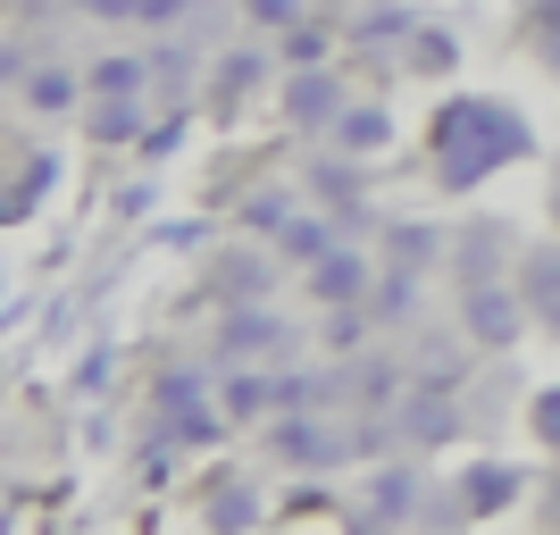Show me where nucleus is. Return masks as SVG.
Masks as SVG:
<instances>
[{"label":"nucleus","instance_id":"1","mask_svg":"<svg viewBox=\"0 0 560 535\" xmlns=\"http://www.w3.org/2000/svg\"><path fill=\"white\" fill-rule=\"evenodd\" d=\"M544 142H536V117L518 109L502 93H444L435 117H427V176L444 201H468V193H486L493 176H511L527 167Z\"/></svg>","mask_w":560,"mask_h":535},{"label":"nucleus","instance_id":"2","mask_svg":"<svg viewBox=\"0 0 560 535\" xmlns=\"http://www.w3.org/2000/svg\"><path fill=\"white\" fill-rule=\"evenodd\" d=\"M293 351H302V326L284 318L277 302L218 310V360H226V369H284Z\"/></svg>","mask_w":560,"mask_h":535},{"label":"nucleus","instance_id":"3","mask_svg":"<svg viewBox=\"0 0 560 535\" xmlns=\"http://www.w3.org/2000/svg\"><path fill=\"white\" fill-rule=\"evenodd\" d=\"M351 101H360V93L343 84L335 59H327V68H284L277 75V126H284V135H302V142H327L335 117H343Z\"/></svg>","mask_w":560,"mask_h":535},{"label":"nucleus","instance_id":"4","mask_svg":"<svg viewBox=\"0 0 560 535\" xmlns=\"http://www.w3.org/2000/svg\"><path fill=\"white\" fill-rule=\"evenodd\" d=\"M460 293V335H468V351H486V360H502V351H518L527 344V302H518V284L511 277H486V284H452Z\"/></svg>","mask_w":560,"mask_h":535},{"label":"nucleus","instance_id":"5","mask_svg":"<svg viewBox=\"0 0 560 535\" xmlns=\"http://www.w3.org/2000/svg\"><path fill=\"white\" fill-rule=\"evenodd\" d=\"M284 277V259L268 252V243H252V234H234L226 252L201 259V302L210 310H243V302H268Z\"/></svg>","mask_w":560,"mask_h":535},{"label":"nucleus","instance_id":"6","mask_svg":"<svg viewBox=\"0 0 560 535\" xmlns=\"http://www.w3.org/2000/svg\"><path fill=\"white\" fill-rule=\"evenodd\" d=\"M284 75V59H277V43H259V34H243L234 50H218V68H210V93H201V109L210 117H234L252 93H268Z\"/></svg>","mask_w":560,"mask_h":535},{"label":"nucleus","instance_id":"7","mask_svg":"<svg viewBox=\"0 0 560 535\" xmlns=\"http://www.w3.org/2000/svg\"><path fill=\"white\" fill-rule=\"evenodd\" d=\"M427 25L419 0H351L343 9V50L351 59H401V43Z\"/></svg>","mask_w":560,"mask_h":535},{"label":"nucleus","instance_id":"8","mask_svg":"<svg viewBox=\"0 0 560 535\" xmlns=\"http://www.w3.org/2000/svg\"><path fill=\"white\" fill-rule=\"evenodd\" d=\"M518 252H527V234H518L511 218H477V226L452 234L444 268H452V284H486V277H511Z\"/></svg>","mask_w":560,"mask_h":535},{"label":"nucleus","instance_id":"9","mask_svg":"<svg viewBox=\"0 0 560 535\" xmlns=\"http://www.w3.org/2000/svg\"><path fill=\"white\" fill-rule=\"evenodd\" d=\"M302 293H310L318 310H360V302L376 293V259H369V243H351V234H343V243H335L318 268H302Z\"/></svg>","mask_w":560,"mask_h":535},{"label":"nucleus","instance_id":"10","mask_svg":"<svg viewBox=\"0 0 560 535\" xmlns=\"http://www.w3.org/2000/svg\"><path fill=\"white\" fill-rule=\"evenodd\" d=\"M360 511H369V527H410V519L427 511V468L419 461H376L369 486H360Z\"/></svg>","mask_w":560,"mask_h":535},{"label":"nucleus","instance_id":"11","mask_svg":"<svg viewBox=\"0 0 560 535\" xmlns=\"http://www.w3.org/2000/svg\"><path fill=\"white\" fill-rule=\"evenodd\" d=\"M511 284H518V302H527V318H536V335L560 344V234H527Z\"/></svg>","mask_w":560,"mask_h":535},{"label":"nucleus","instance_id":"12","mask_svg":"<svg viewBox=\"0 0 560 535\" xmlns=\"http://www.w3.org/2000/svg\"><path fill=\"white\" fill-rule=\"evenodd\" d=\"M452 502H460V519L477 527V519H502L527 502V468L518 461H468L460 477H452Z\"/></svg>","mask_w":560,"mask_h":535},{"label":"nucleus","instance_id":"13","mask_svg":"<svg viewBox=\"0 0 560 535\" xmlns=\"http://www.w3.org/2000/svg\"><path fill=\"white\" fill-rule=\"evenodd\" d=\"M201 527L210 535H252L259 527V477H243V468L201 477Z\"/></svg>","mask_w":560,"mask_h":535},{"label":"nucleus","instance_id":"14","mask_svg":"<svg viewBox=\"0 0 560 535\" xmlns=\"http://www.w3.org/2000/svg\"><path fill=\"white\" fill-rule=\"evenodd\" d=\"M394 410H401L394 435H401V443H419V452H435V443L460 435V402H452L444 385H419V394H401Z\"/></svg>","mask_w":560,"mask_h":535},{"label":"nucleus","instance_id":"15","mask_svg":"<svg viewBox=\"0 0 560 535\" xmlns=\"http://www.w3.org/2000/svg\"><path fill=\"white\" fill-rule=\"evenodd\" d=\"M452 252V234L435 218H385V259L376 268H401V277H435V259Z\"/></svg>","mask_w":560,"mask_h":535},{"label":"nucleus","instance_id":"16","mask_svg":"<svg viewBox=\"0 0 560 535\" xmlns=\"http://www.w3.org/2000/svg\"><path fill=\"white\" fill-rule=\"evenodd\" d=\"M335 243H343V226H335V210H318V201H302V210L284 218V234H277V243H268V252H277L284 268L302 277V268H318V259H327Z\"/></svg>","mask_w":560,"mask_h":535},{"label":"nucleus","instance_id":"17","mask_svg":"<svg viewBox=\"0 0 560 535\" xmlns=\"http://www.w3.org/2000/svg\"><path fill=\"white\" fill-rule=\"evenodd\" d=\"M302 193L318 201V210H343V201H369V160H351V151H335V142H318V160H310Z\"/></svg>","mask_w":560,"mask_h":535},{"label":"nucleus","instance_id":"18","mask_svg":"<svg viewBox=\"0 0 560 535\" xmlns=\"http://www.w3.org/2000/svg\"><path fill=\"white\" fill-rule=\"evenodd\" d=\"M335 151H351V160H385V151H394L401 142V126H394V109H385V101H351L343 117H335Z\"/></svg>","mask_w":560,"mask_h":535},{"label":"nucleus","instance_id":"19","mask_svg":"<svg viewBox=\"0 0 560 535\" xmlns=\"http://www.w3.org/2000/svg\"><path fill=\"white\" fill-rule=\"evenodd\" d=\"M401 75H419V84H444V75H460V25H444V18H427L410 43H401V59H394Z\"/></svg>","mask_w":560,"mask_h":535},{"label":"nucleus","instance_id":"20","mask_svg":"<svg viewBox=\"0 0 560 535\" xmlns=\"http://www.w3.org/2000/svg\"><path fill=\"white\" fill-rule=\"evenodd\" d=\"M151 135V93L135 101H84V142H101V151H126V142Z\"/></svg>","mask_w":560,"mask_h":535},{"label":"nucleus","instance_id":"21","mask_svg":"<svg viewBox=\"0 0 560 535\" xmlns=\"http://www.w3.org/2000/svg\"><path fill=\"white\" fill-rule=\"evenodd\" d=\"M18 93H25V109H34V117H84L93 84H84V68H50V59H43V68L25 75Z\"/></svg>","mask_w":560,"mask_h":535},{"label":"nucleus","instance_id":"22","mask_svg":"<svg viewBox=\"0 0 560 535\" xmlns=\"http://www.w3.org/2000/svg\"><path fill=\"white\" fill-rule=\"evenodd\" d=\"M335 34H343V9H310L302 25H284V34H277V59H284V68H327Z\"/></svg>","mask_w":560,"mask_h":535},{"label":"nucleus","instance_id":"23","mask_svg":"<svg viewBox=\"0 0 560 535\" xmlns=\"http://www.w3.org/2000/svg\"><path fill=\"white\" fill-rule=\"evenodd\" d=\"M293 210H302V193H293V185H252V193H243V210H234V234H252V243H277Z\"/></svg>","mask_w":560,"mask_h":535},{"label":"nucleus","instance_id":"24","mask_svg":"<svg viewBox=\"0 0 560 535\" xmlns=\"http://www.w3.org/2000/svg\"><path fill=\"white\" fill-rule=\"evenodd\" d=\"M218 410H226L234 427L277 419V385H268V369H226V376H218Z\"/></svg>","mask_w":560,"mask_h":535},{"label":"nucleus","instance_id":"25","mask_svg":"<svg viewBox=\"0 0 560 535\" xmlns=\"http://www.w3.org/2000/svg\"><path fill=\"white\" fill-rule=\"evenodd\" d=\"M226 410H218V385L201 402H185V410H167V443H176V452H210V443H226Z\"/></svg>","mask_w":560,"mask_h":535},{"label":"nucleus","instance_id":"26","mask_svg":"<svg viewBox=\"0 0 560 535\" xmlns=\"http://www.w3.org/2000/svg\"><path fill=\"white\" fill-rule=\"evenodd\" d=\"M518 50L536 59V75L560 84V0H527L518 9Z\"/></svg>","mask_w":560,"mask_h":535},{"label":"nucleus","instance_id":"27","mask_svg":"<svg viewBox=\"0 0 560 535\" xmlns=\"http://www.w3.org/2000/svg\"><path fill=\"white\" fill-rule=\"evenodd\" d=\"M84 84H93V101H135V93H151V59L142 50H109V59L84 68Z\"/></svg>","mask_w":560,"mask_h":535},{"label":"nucleus","instance_id":"28","mask_svg":"<svg viewBox=\"0 0 560 535\" xmlns=\"http://www.w3.org/2000/svg\"><path fill=\"white\" fill-rule=\"evenodd\" d=\"M310 9H327V0H234V18H243V34H259V43H277L284 25H302Z\"/></svg>","mask_w":560,"mask_h":535},{"label":"nucleus","instance_id":"29","mask_svg":"<svg viewBox=\"0 0 560 535\" xmlns=\"http://www.w3.org/2000/svg\"><path fill=\"white\" fill-rule=\"evenodd\" d=\"M518 427H527L536 452H552V461H560V385H536V394L518 402Z\"/></svg>","mask_w":560,"mask_h":535},{"label":"nucleus","instance_id":"30","mask_svg":"<svg viewBox=\"0 0 560 535\" xmlns=\"http://www.w3.org/2000/svg\"><path fill=\"white\" fill-rule=\"evenodd\" d=\"M419 310V277H401V268H376V293H369V318L376 326H401Z\"/></svg>","mask_w":560,"mask_h":535},{"label":"nucleus","instance_id":"31","mask_svg":"<svg viewBox=\"0 0 560 535\" xmlns=\"http://www.w3.org/2000/svg\"><path fill=\"white\" fill-rule=\"evenodd\" d=\"M369 302H360V310H327V318H318V344H327L335 351V360H351V351H360V344H369Z\"/></svg>","mask_w":560,"mask_h":535},{"label":"nucleus","instance_id":"32","mask_svg":"<svg viewBox=\"0 0 560 535\" xmlns=\"http://www.w3.org/2000/svg\"><path fill=\"white\" fill-rule=\"evenodd\" d=\"M201 394H210V376H201V369H160V376H151V410H160V419H167V410H185V402H201Z\"/></svg>","mask_w":560,"mask_h":535},{"label":"nucleus","instance_id":"33","mask_svg":"<svg viewBox=\"0 0 560 535\" xmlns=\"http://www.w3.org/2000/svg\"><path fill=\"white\" fill-rule=\"evenodd\" d=\"M50 176H59V160H50V151H34V160H25V176H18V193H9V210L34 218V201L50 193Z\"/></svg>","mask_w":560,"mask_h":535},{"label":"nucleus","instance_id":"34","mask_svg":"<svg viewBox=\"0 0 560 535\" xmlns=\"http://www.w3.org/2000/svg\"><path fill=\"white\" fill-rule=\"evenodd\" d=\"M185 126H192L185 109H176V117H151V135H142L135 151H142V160H176V142H185Z\"/></svg>","mask_w":560,"mask_h":535},{"label":"nucleus","instance_id":"35","mask_svg":"<svg viewBox=\"0 0 560 535\" xmlns=\"http://www.w3.org/2000/svg\"><path fill=\"white\" fill-rule=\"evenodd\" d=\"M84 18H101V25H142V0H75Z\"/></svg>","mask_w":560,"mask_h":535},{"label":"nucleus","instance_id":"36","mask_svg":"<svg viewBox=\"0 0 560 535\" xmlns=\"http://www.w3.org/2000/svg\"><path fill=\"white\" fill-rule=\"evenodd\" d=\"M201 0H142V25H176V18H192Z\"/></svg>","mask_w":560,"mask_h":535},{"label":"nucleus","instance_id":"37","mask_svg":"<svg viewBox=\"0 0 560 535\" xmlns=\"http://www.w3.org/2000/svg\"><path fill=\"white\" fill-rule=\"evenodd\" d=\"M544 226H552V234H560V160H552V167H544Z\"/></svg>","mask_w":560,"mask_h":535},{"label":"nucleus","instance_id":"38","mask_svg":"<svg viewBox=\"0 0 560 535\" xmlns=\"http://www.w3.org/2000/svg\"><path fill=\"white\" fill-rule=\"evenodd\" d=\"M0 226H18V210H9V193H0Z\"/></svg>","mask_w":560,"mask_h":535},{"label":"nucleus","instance_id":"39","mask_svg":"<svg viewBox=\"0 0 560 535\" xmlns=\"http://www.w3.org/2000/svg\"><path fill=\"white\" fill-rule=\"evenodd\" d=\"M327 9H351V0H327Z\"/></svg>","mask_w":560,"mask_h":535}]
</instances>
